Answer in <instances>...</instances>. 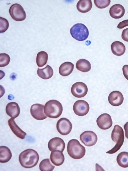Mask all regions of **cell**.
<instances>
[{
	"instance_id": "cell-8",
	"label": "cell",
	"mask_w": 128,
	"mask_h": 171,
	"mask_svg": "<svg viewBox=\"0 0 128 171\" xmlns=\"http://www.w3.org/2000/svg\"><path fill=\"white\" fill-rule=\"evenodd\" d=\"M72 128V125L68 119L62 118L57 122L56 128L58 132L61 135H67L71 132Z\"/></svg>"
},
{
	"instance_id": "cell-22",
	"label": "cell",
	"mask_w": 128,
	"mask_h": 171,
	"mask_svg": "<svg viewBox=\"0 0 128 171\" xmlns=\"http://www.w3.org/2000/svg\"><path fill=\"white\" fill-rule=\"evenodd\" d=\"M37 73L38 76L44 79H48L52 76L54 71L52 68L48 65L44 68L40 69L38 68Z\"/></svg>"
},
{
	"instance_id": "cell-25",
	"label": "cell",
	"mask_w": 128,
	"mask_h": 171,
	"mask_svg": "<svg viewBox=\"0 0 128 171\" xmlns=\"http://www.w3.org/2000/svg\"><path fill=\"white\" fill-rule=\"evenodd\" d=\"M116 161L118 165L124 168L128 167V152H122L118 155Z\"/></svg>"
},
{
	"instance_id": "cell-5",
	"label": "cell",
	"mask_w": 128,
	"mask_h": 171,
	"mask_svg": "<svg viewBox=\"0 0 128 171\" xmlns=\"http://www.w3.org/2000/svg\"><path fill=\"white\" fill-rule=\"evenodd\" d=\"M72 37L75 39L82 41L88 37L89 32L87 27L82 23H77L74 25L70 30Z\"/></svg>"
},
{
	"instance_id": "cell-23",
	"label": "cell",
	"mask_w": 128,
	"mask_h": 171,
	"mask_svg": "<svg viewBox=\"0 0 128 171\" xmlns=\"http://www.w3.org/2000/svg\"><path fill=\"white\" fill-rule=\"evenodd\" d=\"M92 6V1L91 0H80L77 3L76 7L80 12L86 13L91 10Z\"/></svg>"
},
{
	"instance_id": "cell-2",
	"label": "cell",
	"mask_w": 128,
	"mask_h": 171,
	"mask_svg": "<svg viewBox=\"0 0 128 171\" xmlns=\"http://www.w3.org/2000/svg\"><path fill=\"white\" fill-rule=\"evenodd\" d=\"M67 152L69 155L75 159H79L85 155L86 150L77 139H72L68 142L67 146Z\"/></svg>"
},
{
	"instance_id": "cell-10",
	"label": "cell",
	"mask_w": 128,
	"mask_h": 171,
	"mask_svg": "<svg viewBox=\"0 0 128 171\" xmlns=\"http://www.w3.org/2000/svg\"><path fill=\"white\" fill-rule=\"evenodd\" d=\"M71 92L75 97L81 98L84 97L87 94L88 88L84 83L82 82H78L72 86Z\"/></svg>"
},
{
	"instance_id": "cell-30",
	"label": "cell",
	"mask_w": 128,
	"mask_h": 171,
	"mask_svg": "<svg viewBox=\"0 0 128 171\" xmlns=\"http://www.w3.org/2000/svg\"><path fill=\"white\" fill-rule=\"evenodd\" d=\"M94 1L96 6L100 9H103L106 7L110 5L111 2L110 0H94Z\"/></svg>"
},
{
	"instance_id": "cell-4",
	"label": "cell",
	"mask_w": 128,
	"mask_h": 171,
	"mask_svg": "<svg viewBox=\"0 0 128 171\" xmlns=\"http://www.w3.org/2000/svg\"><path fill=\"white\" fill-rule=\"evenodd\" d=\"M112 140L116 143L114 147L107 152L108 154H114L119 150L124 142V136L123 128L120 126L116 125L114 126L111 134Z\"/></svg>"
},
{
	"instance_id": "cell-32",
	"label": "cell",
	"mask_w": 128,
	"mask_h": 171,
	"mask_svg": "<svg viewBox=\"0 0 128 171\" xmlns=\"http://www.w3.org/2000/svg\"><path fill=\"white\" fill-rule=\"evenodd\" d=\"M128 26V19L124 20L120 22L117 26V27L120 29H122Z\"/></svg>"
},
{
	"instance_id": "cell-12",
	"label": "cell",
	"mask_w": 128,
	"mask_h": 171,
	"mask_svg": "<svg viewBox=\"0 0 128 171\" xmlns=\"http://www.w3.org/2000/svg\"><path fill=\"white\" fill-rule=\"evenodd\" d=\"M44 105L40 104H34L31 106L30 113L32 116L35 119L42 120L47 118L44 112Z\"/></svg>"
},
{
	"instance_id": "cell-27",
	"label": "cell",
	"mask_w": 128,
	"mask_h": 171,
	"mask_svg": "<svg viewBox=\"0 0 128 171\" xmlns=\"http://www.w3.org/2000/svg\"><path fill=\"white\" fill-rule=\"evenodd\" d=\"M39 167L40 170L41 171H52L55 168V166L51 164L48 158L42 160L40 163Z\"/></svg>"
},
{
	"instance_id": "cell-13",
	"label": "cell",
	"mask_w": 128,
	"mask_h": 171,
	"mask_svg": "<svg viewBox=\"0 0 128 171\" xmlns=\"http://www.w3.org/2000/svg\"><path fill=\"white\" fill-rule=\"evenodd\" d=\"M48 145L49 150L52 152L60 150L63 152L65 149V144L62 138L56 137L51 139L48 142Z\"/></svg>"
},
{
	"instance_id": "cell-1",
	"label": "cell",
	"mask_w": 128,
	"mask_h": 171,
	"mask_svg": "<svg viewBox=\"0 0 128 171\" xmlns=\"http://www.w3.org/2000/svg\"><path fill=\"white\" fill-rule=\"evenodd\" d=\"M39 156L38 152L32 149H26L22 152L19 157L20 163L24 167L30 168L37 164Z\"/></svg>"
},
{
	"instance_id": "cell-31",
	"label": "cell",
	"mask_w": 128,
	"mask_h": 171,
	"mask_svg": "<svg viewBox=\"0 0 128 171\" xmlns=\"http://www.w3.org/2000/svg\"><path fill=\"white\" fill-rule=\"evenodd\" d=\"M122 37L124 41L128 42V28L123 30Z\"/></svg>"
},
{
	"instance_id": "cell-15",
	"label": "cell",
	"mask_w": 128,
	"mask_h": 171,
	"mask_svg": "<svg viewBox=\"0 0 128 171\" xmlns=\"http://www.w3.org/2000/svg\"><path fill=\"white\" fill-rule=\"evenodd\" d=\"M6 109L7 115L14 119L17 117L20 113V107L18 104L16 102L9 103L7 105Z\"/></svg>"
},
{
	"instance_id": "cell-21",
	"label": "cell",
	"mask_w": 128,
	"mask_h": 171,
	"mask_svg": "<svg viewBox=\"0 0 128 171\" xmlns=\"http://www.w3.org/2000/svg\"><path fill=\"white\" fill-rule=\"evenodd\" d=\"M12 157V154L10 149L6 146L0 147V162L6 163L9 161Z\"/></svg>"
},
{
	"instance_id": "cell-18",
	"label": "cell",
	"mask_w": 128,
	"mask_h": 171,
	"mask_svg": "<svg viewBox=\"0 0 128 171\" xmlns=\"http://www.w3.org/2000/svg\"><path fill=\"white\" fill-rule=\"evenodd\" d=\"M52 163L56 166L62 165L64 162V156L62 152L60 150H55L52 151L50 156Z\"/></svg>"
},
{
	"instance_id": "cell-29",
	"label": "cell",
	"mask_w": 128,
	"mask_h": 171,
	"mask_svg": "<svg viewBox=\"0 0 128 171\" xmlns=\"http://www.w3.org/2000/svg\"><path fill=\"white\" fill-rule=\"evenodd\" d=\"M0 33H2L6 31L8 28L9 23L6 19L0 17Z\"/></svg>"
},
{
	"instance_id": "cell-6",
	"label": "cell",
	"mask_w": 128,
	"mask_h": 171,
	"mask_svg": "<svg viewBox=\"0 0 128 171\" xmlns=\"http://www.w3.org/2000/svg\"><path fill=\"white\" fill-rule=\"evenodd\" d=\"M9 11L12 17L16 21H22L26 18V12L22 6L18 4L12 5L10 8Z\"/></svg>"
},
{
	"instance_id": "cell-28",
	"label": "cell",
	"mask_w": 128,
	"mask_h": 171,
	"mask_svg": "<svg viewBox=\"0 0 128 171\" xmlns=\"http://www.w3.org/2000/svg\"><path fill=\"white\" fill-rule=\"evenodd\" d=\"M10 57L8 55L5 53L0 54V67H4L7 65L10 61Z\"/></svg>"
},
{
	"instance_id": "cell-26",
	"label": "cell",
	"mask_w": 128,
	"mask_h": 171,
	"mask_svg": "<svg viewBox=\"0 0 128 171\" xmlns=\"http://www.w3.org/2000/svg\"><path fill=\"white\" fill-rule=\"evenodd\" d=\"M48 59V55L47 53L44 51L39 52L37 54L36 62L38 67H42L47 63Z\"/></svg>"
},
{
	"instance_id": "cell-19",
	"label": "cell",
	"mask_w": 128,
	"mask_h": 171,
	"mask_svg": "<svg viewBox=\"0 0 128 171\" xmlns=\"http://www.w3.org/2000/svg\"><path fill=\"white\" fill-rule=\"evenodd\" d=\"M111 47L113 53L117 56H120L124 54L126 50L124 45L119 41H116L112 43Z\"/></svg>"
},
{
	"instance_id": "cell-3",
	"label": "cell",
	"mask_w": 128,
	"mask_h": 171,
	"mask_svg": "<svg viewBox=\"0 0 128 171\" xmlns=\"http://www.w3.org/2000/svg\"><path fill=\"white\" fill-rule=\"evenodd\" d=\"M63 110L61 103L58 101L52 100L48 101L44 106V113L48 117L53 118L59 117Z\"/></svg>"
},
{
	"instance_id": "cell-14",
	"label": "cell",
	"mask_w": 128,
	"mask_h": 171,
	"mask_svg": "<svg viewBox=\"0 0 128 171\" xmlns=\"http://www.w3.org/2000/svg\"><path fill=\"white\" fill-rule=\"evenodd\" d=\"M108 101L112 105L117 106L123 103L124 97L122 93L118 91H113L110 93L108 97Z\"/></svg>"
},
{
	"instance_id": "cell-17",
	"label": "cell",
	"mask_w": 128,
	"mask_h": 171,
	"mask_svg": "<svg viewBox=\"0 0 128 171\" xmlns=\"http://www.w3.org/2000/svg\"><path fill=\"white\" fill-rule=\"evenodd\" d=\"M8 123L10 129L15 135L22 139L25 138L26 133L17 125L14 119L10 118L8 120Z\"/></svg>"
},
{
	"instance_id": "cell-24",
	"label": "cell",
	"mask_w": 128,
	"mask_h": 171,
	"mask_svg": "<svg viewBox=\"0 0 128 171\" xmlns=\"http://www.w3.org/2000/svg\"><path fill=\"white\" fill-rule=\"evenodd\" d=\"M76 67L78 70L82 72H86L90 70L91 65L90 62L87 60L81 59L77 62Z\"/></svg>"
},
{
	"instance_id": "cell-11",
	"label": "cell",
	"mask_w": 128,
	"mask_h": 171,
	"mask_svg": "<svg viewBox=\"0 0 128 171\" xmlns=\"http://www.w3.org/2000/svg\"><path fill=\"white\" fill-rule=\"evenodd\" d=\"M98 127L102 130H107L110 128L113 123L110 116L108 114L105 113L100 115L96 120Z\"/></svg>"
},
{
	"instance_id": "cell-9",
	"label": "cell",
	"mask_w": 128,
	"mask_h": 171,
	"mask_svg": "<svg viewBox=\"0 0 128 171\" xmlns=\"http://www.w3.org/2000/svg\"><path fill=\"white\" fill-rule=\"evenodd\" d=\"M74 113L80 116L86 115L89 112L90 106L88 103L83 100H79L76 101L73 106Z\"/></svg>"
},
{
	"instance_id": "cell-20",
	"label": "cell",
	"mask_w": 128,
	"mask_h": 171,
	"mask_svg": "<svg viewBox=\"0 0 128 171\" xmlns=\"http://www.w3.org/2000/svg\"><path fill=\"white\" fill-rule=\"evenodd\" d=\"M74 68V65L69 62H65L60 66L59 72L60 75L64 76L69 75L72 72Z\"/></svg>"
},
{
	"instance_id": "cell-33",
	"label": "cell",
	"mask_w": 128,
	"mask_h": 171,
	"mask_svg": "<svg viewBox=\"0 0 128 171\" xmlns=\"http://www.w3.org/2000/svg\"><path fill=\"white\" fill-rule=\"evenodd\" d=\"M124 75L126 78L128 80V65H124L122 68Z\"/></svg>"
},
{
	"instance_id": "cell-34",
	"label": "cell",
	"mask_w": 128,
	"mask_h": 171,
	"mask_svg": "<svg viewBox=\"0 0 128 171\" xmlns=\"http://www.w3.org/2000/svg\"><path fill=\"white\" fill-rule=\"evenodd\" d=\"M124 128L125 131V136L128 139V122H127L124 125Z\"/></svg>"
},
{
	"instance_id": "cell-7",
	"label": "cell",
	"mask_w": 128,
	"mask_h": 171,
	"mask_svg": "<svg viewBox=\"0 0 128 171\" xmlns=\"http://www.w3.org/2000/svg\"><path fill=\"white\" fill-rule=\"evenodd\" d=\"M81 142L86 146H91L95 145L98 141L96 134L91 131H86L82 133L80 136Z\"/></svg>"
},
{
	"instance_id": "cell-16",
	"label": "cell",
	"mask_w": 128,
	"mask_h": 171,
	"mask_svg": "<svg viewBox=\"0 0 128 171\" xmlns=\"http://www.w3.org/2000/svg\"><path fill=\"white\" fill-rule=\"evenodd\" d=\"M110 16L113 18L118 19L122 17L125 13V9L122 5L117 4L112 6L109 11Z\"/></svg>"
}]
</instances>
